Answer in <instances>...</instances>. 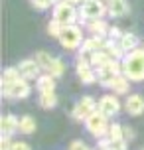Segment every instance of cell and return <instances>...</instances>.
I'll use <instances>...</instances> for the list:
<instances>
[{
	"label": "cell",
	"instance_id": "1",
	"mask_svg": "<svg viewBox=\"0 0 144 150\" xmlns=\"http://www.w3.org/2000/svg\"><path fill=\"white\" fill-rule=\"evenodd\" d=\"M122 73L130 81H144V47H136L124 53L122 57Z\"/></svg>",
	"mask_w": 144,
	"mask_h": 150
},
{
	"label": "cell",
	"instance_id": "2",
	"mask_svg": "<svg viewBox=\"0 0 144 150\" xmlns=\"http://www.w3.org/2000/svg\"><path fill=\"white\" fill-rule=\"evenodd\" d=\"M59 42L63 45V50H67V52H75L79 45L83 44V30H81V26H77V24H69L63 28L59 36Z\"/></svg>",
	"mask_w": 144,
	"mask_h": 150
},
{
	"label": "cell",
	"instance_id": "3",
	"mask_svg": "<svg viewBox=\"0 0 144 150\" xmlns=\"http://www.w3.org/2000/svg\"><path fill=\"white\" fill-rule=\"evenodd\" d=\"M53 18L59 20V22H63L65 26H69V24L77 22L79 12L75 10V4H73V2H69V0H59V2H55V6H53Z\"/></svg>",
	"mask_w": 144,
	"mask_h": 150
},
{
	"label": "cell",
	"instance_id": "4",
	"mask_svg": "<svg viewBox=\"0 0 144 150\" xmlns=\"http://www.w3.org/2000/svg\"><path fill=\"white\" fill-rule=\"evenodd\" d=\"M107 12V6L101 2V0H85L81 4V10H79V18H81V24H87L89 20H97V18H103Z\"/></svg>",
	"mask_w": 144,
	"mask_h": 150
},
{
	"label": "cell",
	"instance_id": "5",
	"mask_svg": "<svg viewBox=\"0 0 144 150\" xmlns=\"http://www.w3.org/2000/svg\"><path fill=\"white\" fill-rule=\"evenodd\" d=\"M121 73H122V61L121 59H111L105 67L97 69V83L101 87H111L113 79Z\"/></svg>",
	"mask_w": 144,
	"mask_h": 150
},
{
	"label": "cell",
	"instance_id": "6",
	"mask_svg": "<svg viewBox=\"0 0 144 150\" xmlns=\"http://www.w3.org/2000/svg\"><path fill=\"white\" fill-rule=\"evenodd\" d=\"M107 119H109V117H105V115L97 109L91 117L85 119V128H87L95 138H101V136H105L107 130H109V120Z\"/></svg>",
	"mask_w": 144,
	"mask_h": 150
},
{
	"label": "cell",
	"instance_id": "7",
	"mask_svg": "<svg viewBox=\"0 0 144 150\" xmlns=\"http://www.w3.org/2000/svg\"><path fill=\"white\" fill-rule=\"evenodd\" d=\"M75 71H77V77L81 79V83H83V85H93V83L97 81L95 67L91 65L89 57H85V55H79V57H77Z\"/></svg>",
	"mask_w": 144,
	"mask_h": 150
},
{
	"label": "cell",
	"instance_id": "8",
	"mask_svg": "<svg viewBox=\"0 0 144 150\" xmlns=\"http://www.w3.org/2000/svg\"><path fill=\"white\" fill-rule=\"evenodd\" d=\"M97 105H99V103H95V99H93V97H81L75 103V107H73L71 117H73L75 120H83V122H85L87 117H91L93 112L97 111Z\"/></svg>",
	"mask_w": 144,
	"mask_h": 150
},
{
	"label": "cell",
	"instance_id": "9",
	"mask_svg": "<svg viewBox=\"0 0 144 150\" xmlns=\"http://www.w3.org/2000/svg\"><path fill=\"white\" fill-rule=\"evenodd\" d=\"M30 83L26 79H20L16 83H10V85H2V95L6 99H26L30 95Z\"/></svg>",
	"mask_w": 144,
	"mask_h": 150
},
{
	"label": "cell",
	"instance_id": "10",
	"mask_svg": "<svg viewBox=\"0 0 144 150\" xmlns=\"http://www.w3.org/2000/svg\"><path fill=\"white\" fill-rule=\"evenodd\" d=\"M97 109L105 117H114L116 112L121 111V101L116 99V95H105V97H101L99 99V105H97Z\"/></svg>",
	"mask_w": 144,
	"mask_h": 150
},
{
	"label": "cell",
	"instance_id": "11",
	"mask_svg": "<svg viewBox=\"0 0 144 150\" xmlns=\"http://www.w3.org/2000/svg\"><path fill=\"white\" fill-rule=\"evenodd\" d=\"M105 44H107V40L101 38V36H93V38H89V40H83V44H81V55L89 57L91 53L105 50Z\"/></svg>",
	"mask_w": 144,
	"mask_h": 150
},
{
	"label": "cell",
	"instance_id": "12",
	"mask_svg": "<svg viewBox=\"0 0 144 150\" xmlns=\"http://www.w3.org/2000/svg\"><path fill=\"white\" fill-rule=\"evenodd\" d=\"M18 69H20V73H22L24 79H38L42 65H40L36 59H22L18 63Z\"/></svg>",
	"mask_w": 144,
	"mask_h": 150
},
{
	"label": "cell",
	"instance_id": "13",
	"mask_svg": "<svg viewBox=\"0 0 144 150\" xmlns=\"http://www.w3.org/2000/svg\"><path fill=\"white\" fill-rule=\"evenodd\" d=\"M124 109H126V112L132 115V117L142 115V112H144V97H142V95H130V97H126Z\"/></svg>",
	"mask_w": 144,
	"mask_h": 150
},
{
	"label": "cell",
	"instance_id": "14",
	"mask_svg": "<svg viewBox=\"0 0 144 150\" xmlns=\"http://www.w3.org/2000/svg\"><path fill=\"white\" fill-rule=\"evenodd\" d=\"M107 10L113 18H122L128 14V2L126 0H107Z\"/></svg>",
	"mask_w": 144,
	"mask_h": 150
},
{
	"label": "cell",
	"instance_id": "15",
	"mask_svg": "<svg viewBox=\"0 0 144 150\" xmlns=\"http://www.w3.org/2000/svg\"><path fill=\"white\" fill-rule=\"evenodd\" d=\"M0 128H2V134L12 136L16 130H20V120L16 119L14 115H2V119H0Z\"/></svg>",
	"mask_w": 144,
	"mask_h": 150
},
{
	"label": "cell",
	"instance_id": "16",
	"mask_svg": "<svg viewBox=\"0 0 144 150\" xmlns=\"http://www.w3.org/2000/svg\"><path fill=\"white\" fill-rule=\"evenodd\" d=\"M109 89L113 91L114 95H126L128 89H130V79L124 73L116 75V77L113 79V83H111V87H109Z\"/></svg>",
	"mask_w": 144,
	"mask_h": 150
},
{
	"label": "cell",
	"instance_id": "17",
	"mask_svg": "<svg viewBox=\"0 0 144 150\" xmlns=\"http://www.w3.org/2000/svg\"><path fill=\"white\" fill-rule=\"evenodd\" d=\"M87 30L91 32L93 36H101V38H107L109 36V24L103 20V18H97V20H89L87 22Z\"/></svg>",
	"mask_w": 144,
	"mask_h": 150
},
{
	"label": "cell",
	"instance_id": "18",
	"mask_svg": "<svg viewBox=\"0 0 144 150\" xmlns=\"http://www.w3.org/2000/svg\"><path fill=\"white\" fill-rule=\"evenodd\" d=\"M116 42H119V45H121V47H122V50H124L126 53L138 47V38L134 36L132 32H126V34H122V36L119 38Z\"/></svg>",
	"mask_w": 144,
	"mask_h": 150
},
{
	"label": "cell",
	"instance_id": "19",
	"mask_svg": "<svg viewBox=\"0 0 144 150\" xmlns=\"http://www.w3.org/2000/svg\"><path fill=\"white\" fill-rule=\"evenodd\" d=\"M111 59H113V57L109 55V52H107V50H101V52H95V53H91V55H89L91 65H93V67H97V69L105 67V65H107Z\"/></svg>",
	"mask_w": 144,
	"mask_h": 150
},
{
	"label": "cell",
	"instance_id": "20",
	"mask_svg": "<svg viewBox=\"0 0 144 150\" xmlns=\"http://www.w3.org/2000/svg\"><path fill=\"white\" fill-rule=\"evenodd\" d=\"M36 89L40 93H44V91H55V77L49 73L46 75H40L38 81H36Z\"/></svg>",
	"mask_w": 144,
	"mask_h": 150
},
{
	"label": "cell",
	"instance_id": "21",
	"mask_svg": "<svg viewBox=\"0 0 144 150\" xmlns=\"http://www.w3.org/2000/svg\"><path fill=\"white\" fill-rule=\"evenodd\" d=\"M38 105L42 107V109H53V107L57 105V95H55V91H44V93H40Z\"/></svg>",
	"mask_w": 144,
	"mask_h": 150
},
{
	"label": "cell",
	"instance_id": "22",
	"mask_svg": "<svg viewBox=\"0 0 144 150\" xmlns=\"http://www.w3.org/2000/svg\"><path fill=\"white\" fill-rule=\"evenodd\" d=\"M20 79H24V77L18 67H6L2 71V85H10V83H16Z\"/></svg>",
	"mask_w": 144,
	"mask_h": 150
},
{
	"label": "cell",
	"instance_id": "23",
	"mask_svg": "<svg viewBox=\"0 0 144 150\" xmlns=\"http://www.w3.org/2000/svg\"><path fill=\"white\" fill-rule=\"evenodd\" d=\"M65 69H67L65 61L59 59V57H53V61L49 63V67H47V73L53 75V77L57 79V77H61V75H65Z\"/></svg>",
	"mask_w": 144,
	"mask_h": 150
},
{
	"label": "cell",
	"instance_id": "24",
	"mask_svg": "<svg viewBox=\"0 0 144 150\" xmlns=\"http://www.w3.org/2000/svg\"><path fill=\"white\" fill-rule=\"evenodd\" d=\"M107 138H109V140H122V138H124V127H122V125H119V122L109 125Z\"/></svg>",
	"mask_w": 144,
	"mask_h": 150
},
{
	"label": "cell",
	"instance_id": "25",
	"mask_svg": "<svg viewBox=\"0 0 144 150\" xmlns=\"http://www.w3.org/2000/svg\"><path fill=\"white\" fill-rule=\"evenodd\" d=\"M34 130H36V120H34V117L24 115L22 119H20V132L22 134H32Z\"/></svg>",
	"mask_w": 144,
	"mask_h": 150
},
{
	"label": "cell",
	"instance_id": "26",
	"mask_svg": "<svg viewBox=\"0 0 144 150\" xmlns=\"http://www.w3.org/2000/svg\"><path fill=\"white\" fill-rule=\"evenodd\" d=\"M63 28H65V24L53 18L52 22L47 24V34H49L52 38H57V40H59V36H61V32H63Z\"/></svg>",
	"mask_w": 144,
	"mask_h": 150
},
{
	"label": "cell",
	"instance_id": "27",
	"mask_svg": "<svg viewBox=\"0 0 144 150\" xmlns=\"http://www.w3.org/2000/svg\"><path fill=\"white\" fill-rule=\"evenodd\" d=\"M34 59H36L40 65H42V69H47V67H49V63L53 61V57L49 55V52H44V50H42V52H36Z\"/></svg>",
	"mask_w": 144,
	"mask_h": 150
},
{
	"label": "cell",
	"instance_id": "28",
	"mask_svg": "<svg viewBox=\"0 0 144 150\" xmlns=\"http://www.w3.org/2000/svg\"><path fill=\"white\" fill-rule=\"evenodd\" d=\"M30 2H32V6L38 8V10H47V8L53 6L57 0H30Z\"/></svg>",
	"mask_w": 144,
	"mask_h": 150
},
{
	"label": "cell",
	"instance_id": "29",
	"mask_svg": "<svg viewBox=\"0 0 144 150\" xmlns=\"http://www.w3.org/2000/svg\"><path fill=\"white\" fill-rule=\"evenodd\" d=\"M103 150H126V142H124V138L122 140H109L107 148Z\"/></svg>",
	"mask_w": 144,
	"mask_h": 150
},
{
	"label": "cell",
	"instance_id": "30",
	"mask_svg": "<svg viewBox=\"0 0 144 150\" xmlns=\"http://www.w3.org/2000/svg\"><path fill=\"white\" fill-rule=\"evenodd\" d=\"M12 144H14V140H12L10 136L2 134V146H0V148H2V150H12Z\"/></svg>",
	"mask_w": 144,
	"mask_h": 150
},
{
	"label": "cell",
	"instance_id": "31",
	"mask_svg": "<svg viewBox=\"0 0 144 150\" xmlns=\"http://www.w3.org/2000/svg\"><path fill=\"white\" fill-rule=\"evenodd\" d=\"M69 150H89V148H87V144L83 140H73L69 144Z\"/></svg>",
	"mask_w": 144,
	"mask_h": 150
},
{
	"label": "cell",
	"instance_id": "32",
	"mask_svg": "<svg viewBox=\"0 0 144 150\" xmlns=\"http://www.w3.org/2000/svg\"><path fill=\"white\" fill-rule=\"evenodd\" d=\"M12 150H32L30 144L24 142V140H14V144H12Z\"/></svg>",
	"mask_w": 144,
	"mask_h": 150
},
{
	"label": "cell",
	"instance_id": "33",
	"mask_svg": "<svg viewBox=\"0 0 144 150\" xmlns=\"http://www.w3.org/2000/svg\"><path fill=\"white\" fill-rule=\"evenodd\" d=\"M121 36H122V34H121L119 28H111V30H109V38H111V40H119Z\"/></svg>",
	"mask_w": 144,
	"mask_h": 150
},
{
	"label": "cell",
	"instance_id": "34",
	"mask_svg": "<svg viewBox=\"0 0 144 150\" xmlns=\"http://www.w3.org/2000/svg\"><path fill=\"white\" fill-rule=\"evenodd\" d=\"M132 136H134V132L130 128H124V138H132Z\"/></svg>",
	"mask_w": 144,
	"mask_h": 150
},
{
	"label": "cell",
	"instance_id": "35",
	"mask_svg": "<svg viewBox=\"0 0 144 150\" xmlns=\"http://www.w3.org/2000/svg\"><path fill=\"white\" fill-rule=\"evenodd\" d=\"M89 150H91V148H89Z\"/></svg>",
	"mask_w": 144,
	"mask_h": 150
},
{
	"label": "cell",
	"instance_id": "36",
	"mask_svg": "<svg viewBox=\"0 0 144 150\" xmlns=\"http://www.w3.org/2000/svg\"><path fill=\"white\" fill-rule=\"evenodd\" d=\"M142 150H144V148H142Z\"/></svg>",
	"mask_w": 144,
	"mask_h": 150
}]
</instances>
